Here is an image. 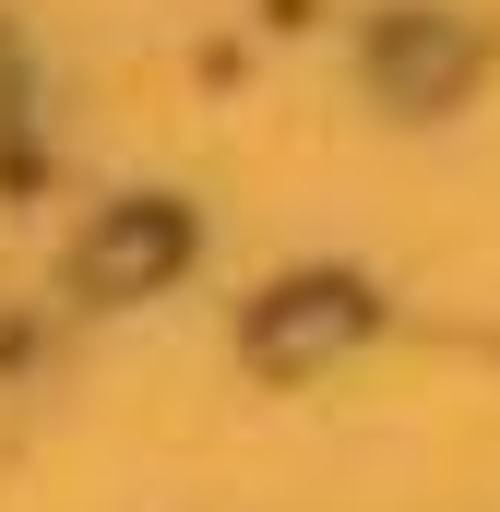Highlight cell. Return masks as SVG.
<instances>
[{"label":"cell","instance_id":"cell-1","mask_svg":"<svg viewBox=\"0 0 500 512\" xmlns=\"http://www.w3.org/2000/svg\"><path fill=\"white\" fill-rule=\"evenodd\" d=\"M167 262H179V215H120V227L96 239V262H84V274H96V286H131V274L155 286Z\"/></svg>","mask_w":500,"mask_h":512}]
</instances>
